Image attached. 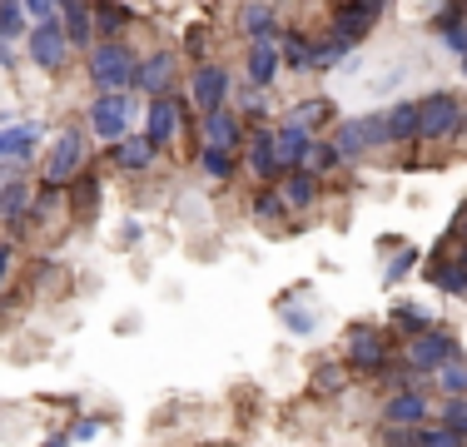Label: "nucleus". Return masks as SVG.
I'll return each instance as SVG.
<instances>
[{
    "mask_svg": "<svg viewBox=\"0 0 467 447\" xmlns=\"http://www.w3.org/2000/svg\"><path fill=\"white\" fill-rule=\"evenodd\" d=\"M343 363L363 378H383L388 368H393V343L378 328H368V323H358V328H348V338H343Z\"/></svg>",
    "mask_w": 467,
    "mask_h": 447,
    "instance_id": "nucleus-1",
    "label": "nucleus"
},
{
    "mask_svg": "<svg viewBox=\"0 0 467 447\" xmlns=\"http://www.w3.org/2000/svg\"><path fill=\"white\" fill-rule=\"evenodd\" d=\"M135 60L125 40H99L90 45V85L95 89H130L135 85Z\"/></svg>",
    "mask_w": 467,
    "mask_h": 447,
    "instance_id": "nucleus-2",
    "label": "nucleus"
},
{
    "mask_svg": "<svg viewBox=\"0 0 467 447\" xmlns=\"http://www.w3.org/2000/svg\"><path fill=\"white\" fill-rule=\"evenodd\" d=\"M85 130L80 125H65L60 134H55V144H50V160H46V184L55 189H70L75 184V174L85 170Z\"/></svg>",
    "mask_w": 467,
    "mask_h": 447,
    "instance_id": "nucleus-3",
    "label": "nucleus"
},
{
    "mask_svg": "<svg viewBox=\"0 0 467 447\" xmlns=\"http://www.w3.org/2000/svg\"><path fill=\"white\" fill-rule=\"evenodd\" d=\"M448 358H462L458 348V338H452L448 328H422L408 338V373H418V378H432Z\"/></svg>",
    "mask_w": 467,
    "mask_h": 447,
    "instance_id": "nucleus-4",
    "label": "nucleus"
},
{
    "mask_svg": "<svg viewBox=\"0 0 467 447\" xmlns=\"http://www.w3.org/2000/svg\"><path fill=\"white\" fill-rule=\"evenodd\" d=\"M418 120H422V140H452V134L467 130V109L458 105V95L438 89V95L418 99Z\"/></svg>",
    "mask_w": 467,
    "mask_h": 447,
    "instance_id": "nucleus-5",
    "label": "nucleus"
},
{
    "mask_svg": "<svg viewBox=\"0 0 467 447\" xmlns=\"http://www.w3.org/2000/svg\"><path fill=\"white\" fill-rule=\"evenodd\" d=\"M130 120H135V99L125 89H99V99L90 105V130L95 140L115 144L119 134H130Z\"/></svg>",
    "mask_w": 467,
    "mask_h": 447,
    "instance_id": "nucleus-6",
    "label": "nucleus"
},
{
    "mask_svg": "<svg viewBox=\"0 0 467 447\" xmlns=\"http://www.w3.org/2000/svg\"><path fill=\"white\" fill-rule=\"evenodd\" d=\"M30 60L40 65V70H60L65 60H70V36H65V26H60V16H50V20H36L30 26Z\"/></svg>",
    "mask_w": 467,
    "mask_h": 447,
    "instance_id": "nucleus-7",
    "label": "nucleus"
},
{
    "mask_svg": "<svg viewBox=\"0 0 467 447\" xmlns=\"http://www.w3.org/2000/svg\"><path fill=\"white\" fill-rule=\"evenodd\" d=\"M229 89H234L229 70H224V65H214V60H199L194 75H189V99H194L204 115H209V109H219V105H229Z\"/></svg>",
    "mask_w": 467,
    "mask_h": 447,
    "instance_id": "nucleus-8",
    "label": "nucleus"
},
{
    "mask_svg": "<svg viewBox=\"0 0 467 447\" xmlns=\"http://www.w3.org/2000/svg\"><path fill=\"white\" fill-rule=\"evenodd\" d=\"M144 134H150L154 150H170L174 134H180V95H150V109H144Z\"/></svg>",
    "mask_w": 467,
    "mask_h": 447,
    "instance_id": "nucleus-9",
    "label": "nucleus"
},
{
    "mask_svg": "<svg viewBox=\"0 0 467 447\" xmlns=\"http://www.w3.org/2000/svg\"><path fill=\"white\" fill-rule=\"evenodd\" d=\"M432 418V402H428V393H422V388H398L393 398L383 402V422L388 428H422V422Z\"/></svg>",
    "mask_w": 467,
    "mask_h": 447,
    "instance_id": "nucleus-10",
    "label": "nucleus"
},
{
    "mask_svg": "<svg viewBox=\"0 0 467 447\" xmlns=\"http://www.w3.org/2000/svg\"><path fill=\"white\" fill-rule=\"evenodd\" d=\"M284 70V50H279V36H264L249 45V65H244V75H249V85H264L269 89L274 80H279Z\"/></svg>",
    "mask_w": 467,
    "mask_h": 447,
    "instance_id": "nucleus-11",
    "label": "nucleus"
},
{
    "mask_svg": "<svg viewBox=\"0 0 467 447\" xmlns=\"http://www.w3.org/2000/svg\"><path fill=\"white\" fill-rule=\"evenodd\" d=\"M154 144H150V134H119L115 144H109V164L115 170H125V174H144L154 164Z\"/></svg>",
    "mask_w": 467,
    "mask_h": 447,
    "instance_id": "nucleus-12",
    "label": "nucleus"
},
{
    "mask_svg": "<svg viewBox=\"0 0 467 447\" xmlns=\"http://www.w3.org/2000/svg\"><path fill=\"white\" fill-rule=\"evenodd\" d=\"M308 144H314V130L298 125V120H288L284 130H274V160H279V170H298V164L308 160Z\"/></svg>",
    "mask_w": 467,
    "mask_h": 447,
    "instance_id": "nucleus-13",
    "label": "nucleus"
},
{
    "mask_svg": "<svg viewBox=\"0 0 467 447\" xmlns=\"http://www.w3.org/2000/svg\"><path fill=\"white\" fill-rule=\"evenodd\" d=\"M55 16H60V26H65L75 50H90L95 45V10L85 0H55Z\"/></svg>",
    "mask_w": 467,
    "mask_h": 447,
    "instance_id": "nucleus-14",
    "label": "nucleus"
},
{
    "mask_svg": "<svg viewBox=\"0 0 467 447\" xmlns=\"http://www.w3.org/2000/svg\"><path fill=\"white\" fill-rule=\"evenodd\" d=\"M135 85L144 95H170L174 89V55L154 50V55H144V60H135Z\"/></svg>",
    "mask_w": 467,
    "mask_h": 447,
    "instance_id": "nucleus-15",
    "label": "nucleus"
},
{
    "mask_svg": "<svg viewBox=\"0 0 467 447\" xmlns=\"http://www.w3.org/2000/svg\"><path fill=\"white\" fill-rule=\"evenodd\" d=\"M373 10H363L358 0H338L333 5V20H328V30L338 40H348V45H358V40H368V30H373Z\"/></svg>",
    "mask_w": 467,
    "mask_h": 447,
    "instance_id": "nucleus-16",
    "label": "nucleus"
},
{
    "mask_svg": "<svg viewBox=\"0 0 467 447\" xmlns=\"http://www.w3.org/2000/svg\"><path fill=\"white\" fill-rule=\"evenodd\" d=\"M40 144V125H0V164H30Z\"/></svg>",
    "mask_w": 467,
    "mask_h": 447,
    "instance_id": "nucleus-17",
    "label": "nucleus"
},
{
    "mask_svg": "<svg viewBox=\"0 0 467 447\" xmlns=\"http://www.w3.org/2000/svg\"><path fill=\"white\" fill-rule=\"evenodd\" d=\"M204 144H224V150H239L244 144V115L229 105L209 109L204 115Z\"/></svg>",
    "mask_w": 467,
    "mask_h": 447,
    "instance_id": "nucleus-18",
    "label": "nucleus"
},
{
    "mask_svg": "<svg viewBox=\"0 0 467 447\" xmlns=\"http://www.w3.org/2000/svg\"><path fill=\"white\" fill-rule=\"evenodd\" d=\"M279 194L288 209H308L318 199V174L308 170V164H298V170H284L279 174Z\"/></svg>",
    "mask_w": 467,
    "mask_h": 447,
    "instance_id": "nucleus-19",
    "label": "nucleus"
},
{
    "mask_svg": "<svg viewBox=\"0 0 467 447\" xmlns=\"http://www.w3.org/2000/svg\"><path fill=\"white\" fill-rule=\"evenodd\" d=\"M249 174L259 179V184H274L284 170L279 160H274V130H254L249 134Z\"/></svg>",
    "mask_w": 467,
    "mask_h": 447,
    "instance_id": "nucleus-20",
    "label": "nucleus"
},
{
    "mask_svg": "<svg viewBox=\"0 0 467 447\" xmlns=\"http://www.w3.org/2000/svg\"><path fill=\"white\" fill-rule=\"evenodd\" d=\"M333 144H338L343 160H358V154H368V150H373L368 115H358V120H338V130H333Z\"/></svg>",
    "mask_w": 467,
    "mask_h": 447,
    "instance_id": "nucleus-21",
    "label": "nucleus"
},
{
    "mask_svg": "<svg viewBox=\"0 0 467 447\" xmlns=\"http://www.w3.org/2000/svg\"><path fill=\"white\" fill-rule=\"evenodd\" d=\"M428 278L442 288V294H467V264H462V254H432Z\"/></svg>",
    "mask_w": 467,
    "mask_h": 447,
    "instance_id": "nucleus-22",
    "label": "nucleus"
},
{
    "mask_svg": "<svg viewBox=\"0 0 467 447\" xmlns=\"http://www.w3.org/2000/svg\"><path fill=\"white\" fill-rule=\"evenodd\" d=\"M422 120H418V99H398L393 109H388V134H393V144H413L422 140Z\"/></svg>",
    "mask_w": 467,
    "mask_h": 447,
    "instance_id": "nucleus-23",
    "label": "nucleus"
},
{
    "mask_svg": "<svg viewBox=\"0 0 467 447\" xmlns=\"http://www.w3.org/2000/svg\"><path fill=\"white\" fill-rule=\"evenodd\" d=\"M239 30H244L249 40L279 36V16H274V5H264V0H249V5L239 10Z\"/></svg>",
    "mask_w": 467,
    "mask_h": 447,
    "instance_id": "nucleus-24",
    "label": "nucleus"
},
{
    "mask_svg": "<svg viewBox=\"0 0 467 447\" xmlns=\"http://www.w3.org/2000/svg\"><path fill=\"white\" fill-rule=\"evenodd\" d=\"M0 219H5V224L30 219V184H26V179H10V184H0Z\"/></svg>",
    "mask_w": 467,
    "mask_h": 447,
    "instance_id": "nucleus-25",
    "label": "nucleus"
},
{
    "mask_svg": "<svg viewBox=\"0 0 467 447\" xmlns=\"http://www.w3.org/2000/svg\"><path fill=\"white\" fill-rule=\"evenodd\" d=\"M125 26H130V10L125 5H115V0H99V5H95V36L99 40H119V36H125Z\"/></svg>",
    "mask_w": 467,
    "mask_h": 447,
    "instance_id": "nucleus-26",
    "label": "nucleus"
},
{
    "mask_svg": "<svg viewBox=\"0 0 467 447\" xmlns=\"http://www.w3.org/2000/svg\"><path fill=\"white\" fill-rule=\"evenodd\" d=\"M348 378H353L348 363H318L314 368V393L318 398H338L343 388H348Z\"/></svg>",
    "mask_w": 467,
    "mask_h": 447,
    "instance_id": "nucleus-27",
    "label": "nucleus"
},
{
    "mask_svg": "<svg viewBox=\"0 0 467 447\" xmlns=\"http://www.w3.org/2000/svg\"><path fill=\"white\" fill-rule=\"evenodd\" d=\"M388 323H393L403 338H413V333H422V328H432V313L428 308H418V304H393L388 308Z\"/></svg>",
    "mask_w": 467,
    "mask_h": 447,
    "instance_id": "nucleus-28",
    "label": "nucleus"
},
{
    "mask_svg": "<svg viewBox=\"0 0 467 447\" xmlns=\"http://www.w3.org/2000/svg\"><path fill=\"white\" fill-rule=\"evenodd\" d=\"M95 204H99V179L90 174V170H80L75 174V194H70V209L80 219H90L95 214Z\"/></svg>",
    "mask_w": 467,
    "mask_h": 447,
    "instance_id": "nucleus-29",
    "label": "nucleus"
},
{
    "mask_svg": "<svg viewBox=\"0 0 467 447\" xmlns=\"http://www.w3.org/2000/svg\"><path fill=\"white\" fill-rule=\"evenodd\" d=\"M308 170H314L318 179H324V174H333V170H338V164H343V154H338V144H333V140H318V134H314V144H308Z\"/></svg>",
    "mask_w": 467,
    "mask_h": 447,
    "instance_id": "nucleus-30",
    "label": "nucleus"
},
{
    "mask_svg": "<svg viewBox=\"0 0 467 447\" xmlns=\"http://www.w3.org/2000/svg\"><path fill=\"white\" fill-rule=\"evenodd\" d=\"M249 214H254V219H259V224H279V219L288 214V204H284V194H279V189H269V184H264V189H259V194H254V204H249Z\"/></svg>",
    "mask_w": 467,
    "mask_h": 447,
    "instance_id": "nucleus-31",
    "label": "nucleus"
},
{
    "mask_svg": "<svg viewBox=\"0 0 467 447\" xmlns=\"http://www.w3.org/2000/svg\"><path fill=\"white\" fill-rule=\"evenodd\" d=\"M199 170H204L209 179H234V150H224V144H204V150H199Z\"/></svg>",
    "mask_w": 467,
    "mask_h": 447,
    "instance_id": "nucleus-32",
    "label": "nucleus"
},
{
    "mask_svg": "<svg viewBox=\"0 0 467 447\" xmlns=\"http://www.w3.org/2000/svg\"><path fill=\"white\" fill-rule=\"evenodd\" d=\"M348 55H353V45H348V40H338V36L328 30V40H318V45H314V70H328V65H343Z\"/></svg>",
    "mask_w": 467,
    "mask_h": 447,
    "instance_id": "nucleus-33",
    "label": "nucleus"
},
{
    "mask_svg": "<svg viewBox=\"0 0 467 447\" xmlns=\"http://www.w3.org/2000/svg\"><path fill=\"white\" fill-rule=\"evenodd\" d=\"M432 378H438V388H442V393H448V398L467 393V363H462V358H448V363H442V368H438V373H432Z\"/></svg>",
    "mask_w": 467,
    "mask_h": 447,
    "instance_id": "nucleus-34",
    "label": "nucleus"
},
{
    "mask_svg": "<svg viewBox=\"0 0 467 447\" xmlns=\"http://www.w3.org/2000/svg\"><path fill=\"white\" fill-rule=\"evenodd\" d=\"M26 5H20V0H0V36L5 40H20L26 36Z\"/></svg>",
    "mask_w": 467,
    "mask_h": 447,
    "instance_id": "nucleus-35",
    "label": "nucleus"
},
{
    "mask_svg": "<svg viewBox=\"0 0 467 447\" xmlns=\"http://www.w3.org/2000/svg\"><path fill=\"white\" fill-rule=\"evenodd\" d=\"M279 50H284V65H294V70H314V45H308L304 36H284Z\"/></svg>",
    "mask_w": 467,
    "mask_h": 447,
    "instance_id": "nucleus-36",
    "label": "nucleus"
},
{
    "mask_svg": "<svg viewBox=\"0 0 467 447\" xmlns=\"http://www.w3.org/2000/svg\"><path fill=\"white\" fill-rule=\"evenodd\" d=\"M438 422H448L458 438H467V393H458V398L442 402V418H438Z\"/></svg>",
    "mask_w": 467,
    "mask_h": 447,
    "instance_id": "nucleus-37",
    "label": "nucleus"
},
{
    "mask_svg": "<svg viewBox=\"0 0 467 447\" xmlns=\"http://www.w3.org/2000/svg\"><path fill=\"white\" fill-rule=\"evenodd\" d=\"M328 115H333V105H328V99H308V105H298V109H294V115H288V120H298V125L318 130V125H324Z\"/></svg>",
    "mask_w": 467,
    "mask_h": 447,
    "instance_id": "nucleus-38",
    "label": "nucleus"
},
{
    "mask_svg": "<svg viewBox=\"0 0 467 447\" xmlns=\"http://www.w3.org/2000/svg\"><path fill=\"white\" fill-rule=\"evenodd\" d=\"M413 264H418V254H413V249H403V254H398V259H393V264H388V274H383V284H388V288H393V284H403V278H408V274H413Z\"/></svg>",
    "mask_w": 467,
    "mask_h": 447,
    "instance_id": "nucleus-39",
    "label": "nucleus"
},
{
    "mask_svg": "<svg viewBox=\"0 0 467 447\" xmlns=\"http://www.w3.org/2000/svg\"><path fill=\"white\" fill-rule=\"evenodd\" d=\"M284 323H288L294 333H314V328H318V313H304V308L284 304Z\"/></svg>",
    "mask_w": 467,
    "mask_h": 447,
    "instance_id": "nucleus-40",
    "label": "nucleus"
},
{
    "mask_svg": "<svg viewBox=\"0 0 467 447\" xmlns=\"http://www.w3.org/2000/svg\"><path fill=\"white\" fill-rule=\"evenodd\" d=\"M99 428H105L99 418H85V422H75V428L65 432V442H90V438H99Z\"/></svg>",
    "mask_w": 467,
    "mask_h": 447,
    "instance_id": "nucleus-41",
    "label": "nucleus"
},
{
    "mask_svg": "<svg viewBox=\"0 0 467 447\" xmlns=\"http://www.w3.org/2000/svg\"><path fill=\"white\" fill-rule=\"evenodd\" d=\"M244 115H249V120H264V115H269V99H264V85H254V89H249V99H244Z\"/></svg>",
    "mask_w": 467,
    "mask_h": 447,
    "instance_id": "nucleus-42",
    "label": "nucleus"
},
{
    "mask_svg": "<svg viewBox=\"0 0 467 447\" xmlns=\"http://www.w3.org/2000/svg\"><path fill=\"white\" fill-rule=\"evenodd\" d=\"M184 50L194 55V60H204V50H209V30H204V26L189 30V36H184Z\"/></svg>",
    "mask_w": 467,
    "mask_h": 447,
    "instance_id": "nucleus-43",
    "label": "nucleus"
},
{
    "mask_svg": "<svg viewBox=\"0 0 467 447\" xmlns=\"http://www.w3.org/2000/svg\"><path fill=\"white\" fill-rule=\"evenodd\" d=\"M20 5H26L30 20H50L55 16V0H20Z\"/></svg>",
    "mask_w": 467,
    "mask_h": 447,
    "instance_id": "nucleus-44",
    "label": "nucleus"
},
{
    "mask_svg": "<svg viewBox=\"0 0 467 447\" xmlns=\"http://www.w3.org/2000/svg\"><path fill=\"white\" fill-rule=\"evenodd\" d=\"M10 259H16V249H10V244H0V288H5V278H10Z\"/></svg>",
    "mask_w": 467,
    "mask_h": 447,
    "instance_id": "nucleus-45",
    "label": "nucleus"
},
{
    "mask_svg": "<svg viewBox=\"0 0 467 447\" xmlns=\"http://www.w3.org/2000/svg\"><path fill=\"white\" fill-rule=\"evenodd\" d=\"M10 45H16V40L0 36V70H10V65H16V50H10Z\"/></svg>",
    "mask_w": 467,
    "mask_h": 447,
    "instance_id": "nucleus-46",
    "label": "nucleus"
},
{
    "mask_svg": "<svg viewBox=\"0 0 467 447\" xmlns=\"http://www.w3.org/2000/svg\"><path fill=\"white\" fill-rule=\"evenodd\" d=\"M358 5H363V10H373V16H383V10H388V0H358Z\"/></svg>",
    "mask_w": 467,
    "mask_h": 447,
    "instance_id": "nucleus-47",
    "label": "nucleus"
},
{
    "mask_svg": "<svg viewBox=\"0 0 467 447\" xmlns=\"http://www.w3.org/2000/svg\"><path fill=\"white\" fill-rule=\"evenodd\" d=\"M458 254H462V264H467V239H462V249H458Z\"/></svg>",
    "mask_w": 467,
    "mask_h": 447,
    "instance_id": "nucleus-48",
    "label": "nucleus"
},
{
    "mask_svg": "<svg viewBox=\"0 0 467 447\" xmlns=\"http://www.w3.org/2000/svg\"><path fill=\"white\" fill-rule=\"evenodd\" d=\"M462 75H467V55H462Z\"/></svg>",
    "mask_w": 467,
    "mask_h": 447,
    "instance_id": "nucleus-49",
    "label": "nucleus"
}]
</instances>
